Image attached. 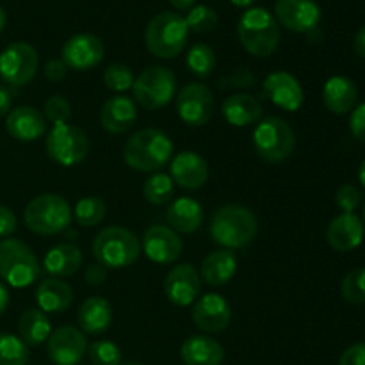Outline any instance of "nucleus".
Segmentation results:
<instances>
[{"label":"nucleus","instance_id":"obj_11","mask_svg":"<svg viewBox=\"0 0 365 365\" xmlns=\"http://www.w3.org/2000/svg\"><path fill=\"white\" fill-rule=\"evenodd\" d=\"M39 57L32 45L24 41L11 43L0 53V77L11 86H25L38 71Z\"/></svg>","mask_w":365,"mask_h":365},{"label":"nucleus","instance_id":"obj_34","mask_svg":"<svg viewBox=\"0 0 365 365\" xmlns=\"http://www.w3.org/2000/svg\"><path fill=\"white\" fill-rule=\"evenodd\" d=\"M106 203H103V200L98 198V196H86V198H82L81 202L75 205L73 210L77 223L86 228L96 227V225L102 223L103 217H106Z\"/></svg>","mask_w":365,"mask_h":365},{"label":"nucleus","instance_id":"obj_51","mask_svg":"<svg viewBox=\"0 0 365 365\" xmlns=\"http://www.w3.org/2000/svg\"><path fill=\"white\" fill-rule=\"evenodd\" d=\"M170 4L178 11H189L195 7L196 0H170Z\"/></svg>","mask_w":365,"mask_h":365},{"label":"nucleus","instance_id":"obj_48","mask_svg":"<svg viewBox=\"0 0 365 365\" xmlns=\"http://www.w3.org/2000/svg\"><path fill=\"white\" fill-rule=\"evenodd\" d=\"M107 280V267H103L102 264H91V266L86 269V282H88L89 285H93V287H96V285H102L106 284Z\"/></svg>","mask_w":365,"mask_h":365},{"label":"nucleus","instance_id":"obj_15","mask_svg":"<svg viewBox=\"0 0 365 365\" xmlns=\"http://www.w3.org/2000/svg\"><path fill=\"white\" fill-rule=\"evenodd\" d=\"M274 18L292 32H312L321 21V9L314 0H278Z\"/></svg>","mask_w":365,"mask_h":365},{"label":"nucleus","instance_id":"obj_44","mask_svg":"<svg viewBox=\"0 0 365 365\" xmlns=\"http://www.w3.org/2000/svg\"><path fill=\"white\" fill-rule=\"evenodd\" d=\"M349 128L359 141L365 143V102L353 110L351 118H349Z\"/></svg>","mask_w":365,"mask_h":365},{"label":"nucleus","instance_id":"obj_55","mask_svg":"<svg viewBox=\"0 0 365 365\" xmlns=\"http://www.w3.org/2000/svg\"><path fill=\"white\" fill-rule=\"evenodd\" d=\"M6 21H7L6 11H4V7L0 6V32H2L4 27H6Z\"/></svg>","mask_w":365,"mask_h":365},{"label":"nucleus","instance_id":"obj_22","mask_svg":"<svg viewBox=\"0 0 365 365\" xmlns=\"http://www.w3.org/2000/svg\"><path fill=\"white\" fill-rule=\"evenodd\" d=\"M328 245L337 252H351L364 241V223L355 214L342 212L334 217L327 230Z\"/></svg>","mask_w":365,"mask_h":365},{"label":"nucleus","instance_id":"obj_13","mask_svg":"<svg viewBox=\"0 0 365 365\" xmlns=\"http://www.w3.org/2000/svg\"><path fill=\"white\" fill-rule=\"evenodd\" d=\"M103 48L102 39L95 34H75L68 39L61 50V61L66 64V68L75 71H88L102 63Z\"/></svg>","mask_w":365,"mask_h":365},{"label":"nucleus","instance_id":"obj_6","mask_svg":"<svg viewBox=\"0 0 365 365\" xmlns=\"http://www.w3.org/2000/svg\"><path fill=\"white\" fill-rule=\"evenodd\" d=\"M71 207L61 195L36 196L25 207L24 220L31 232L39 235H56L66 230L71 223Z\"/></svg>","mask_w":365,"mask_h":365},{"label":"nucleus","instance_id":"obj_9","mask_svg":"<svg viewBox=\"0 0 365 365\" xmlns=\"http://www.w3.org/2000/svg\"><path fill=\"white\" fill-rule=\"evenodd\" d=\"M134 100L148 110L163 109L171 102L177 91L173 71L164 66H148L139 73L132 86Z\"/></svg>","mask_w":365,"mask_h":365},{"label":"nucleus","instance_id":"obj_43","mask_svg":"<svg viewBox=\"0 0 365 365\" xmlns=\"http://www.w3.org/2000/svg\"><path fill=\"white\" fill-rule=\"evenodd\" d=\"M360 198H362V195H360L359 189H356L355 185H351V184H346V185H342V187L337 191L335 202H337L339 209H341L342 212L353 214V210L359 207Z\"/></svg>","mask_w":365,"mask_h":365},{"label":"nucleus","instance_id":"obj_50","mask_svg":"<svg viewBox=\"0 0 365 365\" xmlns=\"http://www.w3.org/2000/svg\"><path fill=\"white\" fill-rule=\"evenodd\" d=\"M353 48H355L356 56L365 59V25L356 32L355 39H353Z\"/></svg>","mask_w":365,"mask_h":365},{"label":"nucleus","instance_id":"obj_25","mask_svg":"<svg viewBox=\"0 0 365 365\" xmlns=\"http://www.w3.org/2000/svg\"><path fill=\"white\" fill-rule=\"evenodd\" d=\"M359 100V89L351 78L344 75H335L328 78L323 88V102L330 113L346 114L356 106Z\"/></svg>","mask_w":365,"mask_h":365},{"label":"nucleus","instance_id":"obj_39","mask_svg":"<svg viewBox=\"0 0 365 365\" xmlns=\"http://www.w3.org/2000/svg\"><path fill=\"white\" fill-rule=\"evenodd\" d=\"M189 31H195L203 34L210 32L217 25V13L209 6H195L189 9L187 18H185Z\"/></svg>","mask_w":365,"mask_h":365},{"label":"nucleus","instance_id":"obj_40","mask_svg":"<svg viewBox=\"0 0 365 365\" xmlns=\"http://www.w3.org/2000/svg\"><path fill=\"white\" fill-rule=\"evenodd\" d=\"M89 359L95 365H121V349L110 341H96L88 346Z\"/></svg>","mask_w":365,"mask_h":365},{"label":"nucleus","instance_id":"obj_41","mask_svg":"<svg viewBox=\"0 0 365 365\" xmlns=\"http://www.w3.org/2000/svg\"><path fill=\"white\" fill-rule=\"evenodd\" d=\"M71 116V106L64 96L53 95L45 102V118L53 125L68 123Z\"/></svg>","mask_w":365,"mask_h":365},{"label":"nucleus","instance_id":"obj_14","mask_svg":"<svg viewBox=\"0 0 365 365\" xmlns=\"http://www.w3.org/2000/svg\"><path fill=\"white\" fill-rule=\"evenodd\" d=\"M88 351V339L75 327H61L48 337L46 353L53 365H78Z\"/></svg>","mask_w":365,"mask_h":365},{"label":"nucleus","instance_id":"obj_54","mask_svg":"<svg viewBox=\"0 0 365 365\" xmlns=\"http://www.w3.org/2000/svg\"><path fill=\"white\" fill-rule=\"evenodd\" d=\"M359 178H360V184L365 187V159L362 160V164H360L359 168Z\"/></svg>","mask_w":365,"mask_h":365},{"label":"nucleus","instance_id":"obj_28","mask_svg":"<svg viewBox=\"0 0 365 365\" xmlns=\"http://www.w3.org/2000/svg\"><path fill=\"white\" fill-rule=\"evenodd\" d=\"M43 267L50 277H71L82 267V252L71 242H61L48 250Z\"/></svg>","mask_w":365,"mask_h":365},{"label":"nucleus","instance_id":"obj_18","mask_svg":"<svg viewBox=\"0 0 365 365\" xmlns=\"http://www.w3.org/2000/svg\"><path fill=\"white\" fill-rule=\"evenodd\" d=\"M202 289L200 274L191 264H180L168 273L164 282L166 298L177 307H189L196 302Z\"/></svg>","mask_w":365,"mask_h":365},{"label":"nucleus","instance_id":"obj_10","mask_svg":"<svg viewBox=\"0 0 365 365\" xmlns=\"http://www.w3.org/2000/svg\"><path fill=\"white\" fill-rule=\"evenodd\" d=\"M89 152L88 135L82 128L71 123L53 125L46 138V153L50 160L64 168L77 166Z\"/></svg>","mask_w":365,"mask_h":365},{"label":"nucleus","instance_id":"obj_26","mask_svg":"<svg viewBox=\"0 0 365 365\" xmlns=\"http://www.w3.org/2000/svg\"><path fill=\"white\" fill-rule=\"evenodd\" d=\"M78 327L89 335H100L107 331L113 323V307L106 298L93 296L88 298L78 309Z\"/></svg>","mask_w":365,"mask_h":365},{"label":"nucleus","instance_id":"obj_33","mask_svg":"<svg viewBox=\"0 0 365 365\" xmlns=\"http://www.w3.org/2000/svg\"><path fill=\"white\" fill-rule=\"evenodd\" d=\"M185 63H187V68L191 70L192 75L200 78H207L210 77V73L216 68V53L205 43H196L187 52Z\"/></svg>","mask_w":365,"mask_h":365},{"label":"nucleus","instance_id":"obj_42","mask_svg":"<svg viewBox=\"0 0 365 365\" xmlns=\"http://www.w3.org/2000/svg\"><path fill=\"white\" fill-rule=\"evenodd\" d=\"M257 82V77L246 68H241V70H235L232 73L225 75L217 81V88L220 89H248L253 88Z\"/></svg>","mask_w":365,"mask_h":365},{"label":"nucleus","instance_id":"obj_30","mask_svg":"<svg viewBox=\"0 0 365 365\" xmlns=\"http://www.w3.org/2000/svg\"><path fill=\"white\" fill-rule=\"evenodd\" d=\"M36 302L45 314H61L73 302V291L70 285L57 278H48L39 284L36 291Z\"/></svg>","mask_w":365,"mask_h":365},{"label":"nucleus","instance_id":"obj_21","mask_svg":"<svg viewBox=\"0 0 365 365\" xmlns=\"http://www.w3.org/2000/svg\"><path fill=\"white\" fill-rule=\"evenodd\" d=\"M6 128L11 138L16 141L32 143L45 134L46 120L34 107L21 106L9 110L6 118Z\"/></svg>","mask_w":365,"mask_h":365},{"label":"nucleus","instance_id":"obj_7","mask_svg":"<svg viewBox=\"0 0 365 365\" xmlns=\"http://www.w3.org/2000/svg\"><path fill=\"white\" fill-rule=\"evenodd\" d=\"M39 262L32 250L18 239L0 241V278L14 289H24L39 278Z\"/></svg>","mask_w":365,"mask_h":365},{"label":"nucleus","instance_id":"obj_46","mask_svg":"<svg viewBox=\"0 0 365 365\" xmlns=\"http://www.w3.org/2000/svg\"><path fill=\"white\" fill-rule=\"evenodd\" d=\"M14 230H16V217H14L13 210L0 205V237H7Z\"/></svg>","mask_w":365,"mask_h":365},{"label":"nucleus","instance_id":"obj_2","mask_svg":"<svg viewBox=\"0 0 365 365\" xmlns=\"http://www.w3.org/2000/svg\"><path fill=\"white\" fill-rule=\"evenodd\" d=\"M259 230V221L255 214L245 205L230 203L214 212L210 223L212 241L223 250H239L248 246L255 239Z\"/></svg>","mask_w":365,"mask_h":365},{"label":"nucleus","instance_id":"obj_4","mask_svg":"<svg viewBox=\"0 0 365 365\" xmlns=\"http://www.w3.org/2000/svg\"><path fill=\"white\" fill-rule=\"evenodd\" d=\"M93 255L107 269H123L139 259L141 242L128 228H103L93 241Z\"/></svg>","mask_w":365,"mask_h":365},{"label":"nucleus","instance_id":"obj_36","mask_svg":"<svg viewBox=\"0 0 365 365\" xmlns=\"http://www.w3.org/2000/svg\"><path fill=\"white\" fill-rule=\"evenodd\" d=\"M27 362V344L16 335L0 334V365H25Z\"/></svg>","mask_w":365,"mask_h":365},{"label":"nucleus","instance_id":"obj_27","mask_svg":"<svg viewBox=\"0 0 365 365\" xmlns=\"http://www.w3.org/2000/svg\"><path fill=\"white\" fill-rule=\"evenodd\" d=\"M168 223L171 230L182 232V234H192L198 230L203 223V209L196 200L189 196L177 198L168 207Z\"/></svg>","mask_w":365,"mask_h":365},{"label":"nucleus","instance_id":"obj_56","mask_svg":"<svg viewBox=\"0 0 365 365\" xmlns=\"http://www.w3.org/2000/svg\"><path fill=\"white\" fill-rule=\"evenodd\" d=\"M123 365H145V364H139V362H130V364H123Z\"/></svg>","mask_w":365,"mask_h":365},{"label":"nucleus","instance_id":"obj_52","mask_svg":"<svg viewBox=\"0 0 365 365\" xmlns=\"http://www.w3.org/2000/svg\"><path fill=\"white\" fill-rule=\"evenodd\" d=\"M7 303H9V292H7V289L0 284V316H2L4 310L7 309Z\"/></svg>","mask_w":365,"mask_h":365},{"label":"nucleus","instance_id":"obj_1","mask_svg":"<svg viewBox=\"0 0 365 365\" xmlns=\"http://www.w3.org/2000/svg\"><path fill=\"white\" fill-rule=\"evenodd\" d=\"M173 157V141L159 128L139 130L125 143L123 160L132 170L155 173L163 170Z\"/></svg>","mask_w":365,"mask_h":365},{"label":"nucleus","instance_id":"obj_24","mask_svg":"<svg viewBox=\"0 0 365 365\" xmlns=\"http://www.w3.org/2000/svg\"><path fill=\"white\" fill-rule=\"evenodd\" d=\"M180 359L185 365H221L225 349L220 342L207 335H192L182 344Z\"/></svg>","mask_w":365,"mask_h":365},{"label":"nucleus","instance_id":"obj_5","mask_svg":"<svg viewBox=\"0 0 365 365\" xmlns=\"http://www.w3.org/2000/svg\"><path fill=\"white\" fill-rule=\"evenodd\" d=\"M189 38V27L180 14L163 11L148 21L145 31V41L150 52L160 59H173L182 50Z\"/></svg>","mask_w":365,"mask_h":365},{"label":"nucleus","instance_id":"obj_29","mask_svg":"<svg viewBox=\"0 0 365 365\" xmlns=\"http://www.w3.org/2000/svg\"><path fill=\"white\" fill-rule=\"evenodd\" d=\"M202 277L205 284L221 287L234 278L237 271V257L230 250H220L207 255L202 262Z\"/></svg>","mask_w":365,"mask_h":365},{"label":"nucleus","instance_id":"obj_12","mask_svg":"<svg viewBox=\"0 0 365 365\" xmlns=\"http://www.w3.org/2000/svg\"><path fill=\"white\" fill-rule=\"evenodd\" d=\"M177 113L189 127H202L214 114V96L203 84L189 82L177 96Z\"/></svg>","mask_w":365,"mask_h":365},{"label":"nucleus","instance_id":"obj_35","mask_svg":"<svg viewBox=\"0 0 365 365\" xmlns=\"http://www.w3.org/2000/svg\"><path fill=\"white\" fill-rule=\"evenodd\" d=\"M143 195L152 205H164L173 196V180L166 173H153L143 185Z\"/></svg>","mask_w":365,"mask_h":365},{"label":"nucleus","instance_id":"obj_17","mask_svg":"<svg viewBox=\"0 0 365 365\" xmlns=\"http://www.w3.org/2000/svg\"><path fill=\"white\" fill-rule=\"evenodd\" d=\"M264 95L280 109L294 113L303 106L305 93L302 84L289 71H273L264 81Z\"/></svg>","mask_w":365,"mask_h":365},{"label":"nucleus","instance_id":"obj_53","mask_svg":"<svg viewBox=\"0 0 365 365\" xmlns=\"http://www.w3.org/2000/svg\"><path fill=\"white\" fill-rule=\"evenodd\" d=\"M230 2L237 7H250L255 0H230Z\"/></svg>","mask_w":365,"mask_h":365},{"label":"nucleus","instance_id":"obj_57","mask_svg":"<svg viewBox=\"0 0 365 365\" xmlns=\"http://www.w3.org/2000/svg\"><path fill=\"white\" fill-rule=\"evenodd\" d=\"M362 223H364V227H365V209H364V221H362Z\"/></svg>","mask_w":365,"mask_h":365},{"label":"nucleus","instance_id":"obj_8","mask_svg":"<svg viewBox=\"0 0 365 365\" xmlns=\"http://www.w3.org/2000/svg\"><path fill=\"white\" fill-rule=\"evenodd\" d=\"M253 145L260 159L277 164L291 157L296 146V135L287 121L269 116L260 121L253 132Z\"/></svg>","mask_w":365,"mask_h":365},{"label":"nucleus","instance_id":"obj_3","mask_svg":"<svg viewBox=\"0 0 365 365\" xmlns=\"http://www.w3.org/2000/svg\"><path fill=\"white\" fill-rule=\"evenodd\" d=\"M237 36L246 52L255 57H267L278 48L280 27L269 11L250 7L239 20Z\"/></svg>","mask_w":365,"mask_h":365},{"label":"nucleus","instance_id":"obj_19","mask_svg":"<svg viewBox=\"0 0 365 365\" xmlns=\"http://www.w3.org/2000/svg\"><path fill=\"white\" fill-rule=\"evenodd\" d=\"M232 319V310L227 299L220 294H205L192 307V321L207 334H220L227 330Z\"/></svg>","mask_w":365,"mask_h":365},{"label":"nucleus","instance_id":"obj_38","mask_svg":"<svg viewBox=\"0 0 365 365\" xmlns=\"http://www.w3.org/2000/svg\"><path fill=\"white\" fill-rule=\"evenodd\" d=\"M134 81L135 78L130 68L120 63L107 66L106 73H103V84H106V88L116 93H123L127 89H130L134 86Z\"/></svg>","mask_w":365,"mask_h":365},{"label":"nucleus","instance_id":"obj_37","mask_svg":"<svg viewBox=\"0 0 365 365\" xmlns=\"http://www.w3.org/2000/svg\"><path fill=\"white\" fill-rule=\"evenodd\" d=\"M342 298L351 305H364L365 303V267L351 269L344 277L341 285Z\"/></svg>","mask_w":365,"mask_h":365},{"label":"nucleus","instance_id":"obj_32","mask_svg":"<svg viewBox=\"0 0 365 365\" xmlns=\"http://www.w3.org/2000/svg\"><path fill=\"white\" fill-rule=\"evenodd\" d=\"M18 330H20V339L25 344L38 346L48 341L50 334H52V324L45 312H41L39 309H31L20 317Z\"/></svg>","mask_w":365,"mask_h":365},{"label":"nucleus","instance_id":"obj_16","mask_svg":"<svg viewBox=\"0 0 365 365\" xmlns=\"http://www.w3.org/2000/svg\"><path fill=\"white\" fill-rule=\"evenodd\" d=\"M141 248L155 264H171L180 257L182 241L175 230L164 225H153L143 235Z\"/></svg>","mask_w":365,"mask_h":365},{"label":"nucleus","instance_id":"obj_47","mask_svg":"<svg viewBox=\"0 0 365 365\" xmlns=\"http://www.w3.org/2000/svg\"><path fill=\"white\" fill-rule=\"evenodd\" d=\"M66 64L63 63L61 59H50L48 63L45 64V77L48 78V81H53V82H59L63 81L64 75H66Z\"/></svg>","mask_w":365,"mask_h":365},{"label":"nucleus","instance_id":"obj_20","mask_svg":"<svg viewBox=\"0 0 365 365\" xmlns=\"http://www.w3.org/2000/svg\"><path fill=\"white\" fill-rule=\"evenodd\" d=\"M170 171L171 180L187 191L203 187L209 180V164L195 152H182L175 155L170 164Z\"/></svg>","mask_w":365,"mask_h":365},{"label":"nucleus","instance_id":"obj_45","mask_svg":"<svg viewBox=\"0 0 365 365\" xmlns=\"http://www.w3.org/2000/svg\"><path fill=\"white\" fill-rule=\"evenodd\" d=\"M339 365H365V342L353 344L342 353Z\"/></svg>","mask_w":365,"mask_h":365},{"label":"nucleus","instance_id":"obj_49","mask_svg":"<svg viewBox=\"0 0 365 365\" xmlns=\"http://www.w3.org/2000/svg\"><path fill=\"white\" fill-rule=\"evenodd\" d=\"M13 106V93L6 88V86L0 84V118L7 116Z\"/></svg>","mask_w":365,"mask_h":365},{"label":"nucleus","instance_id":"obj_23","mask_svg":"<svg viewBox=\"0 0 365 365\" xmlns=\"http://www.w3.org/2000/svg\"><path fill=\"white\" fill-rule=\"evenodd\" d=\"M102 127L110 134H125L138 121V107L132 98L116 95L107 100L100 113Z\"/></svg>","mask_w":365,"mask_h":365},{"label":"nucleus","instance_id":"obj_31","mask_svg":"<svg viewBox=\"0 0 365 365\" xmlns=\"http://www.w3.org/2000/svg\"><path fill=\"white\" fill-rule=\"evenodd\" d=\"M262 106L252 95H232L223 103V116L234 127H248L262 118Z\"/></svg>","mask_w":365,"mask_h":365}]
</instances>
